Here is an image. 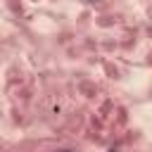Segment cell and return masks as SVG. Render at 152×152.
Masks as SVG:
<instances>
[{
	"instance_id": "cell-1",
	"label": "cell",
	"mask_w": 152,
	"mask_h": 152,
	"mask_svg": "<svg viewBox=\"0 0 152 152\" xmlns=\"http://www.w3.org/2000/svg\"><path fill=\"white\" fill-rule=\"evenodd\" d=\"M62 152H69V150H62Z\"/></svg>"
}]
</instances>
